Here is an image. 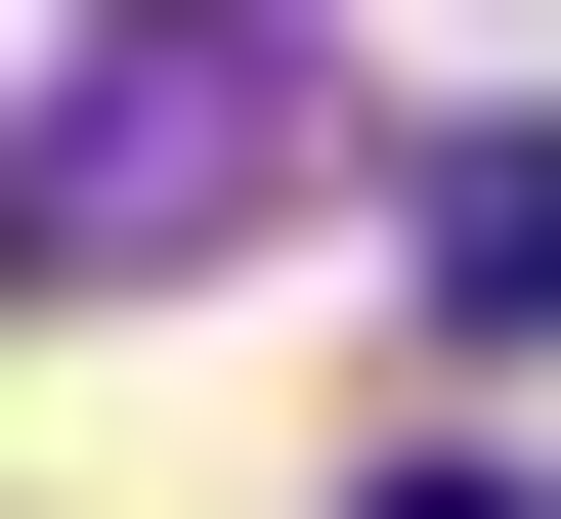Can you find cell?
<instances>
[{"label":"cell","instance_id":"3957f363","mask_svg":"<svg viewBox=\"0 0 561 519\" xmlns=\"http://www.w3.org/2000/svg\"><path fill=\"white\" fill-rule=\"evenodd\" d=\"M389 519H518V476H476V433H432V476H389Z\"/></svg>","mask_w":561,"mask_h":519},{"label":"cell","instance_id":"6da1fadb","mask_svg":"<svg viewBox=\"0 0 561 519\" xmlns=\"http://www.w3.org/2000/svg\"><path fill=\"white\" fill-rule=\"evenodd\" d=\"M302 217V0H87L44 131H0V303H173Z\"/></svg>","mask_w":561,"mask_h":519},{"label":"cell","instance_id":"7a4b0ae2","mask_svg":"<svg viewBox=\"0 0 561 519\" xmlns=\"http://www.w3.org/2000/svg\"><path fill=\"white\" fill-rule=\"evenodd\" d=\"M432 347H561V131H476V173H432Z\"/></svg>","mask_w":561,"mask_h":519}]
</instances>
